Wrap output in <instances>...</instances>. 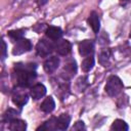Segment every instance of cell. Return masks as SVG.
<instances>
[{
  "mask_svg": "<svg viewBox=\"0 0 131 131\" xmlns=\"http://www.w3.org/2000/svg\"><path fill=\"white\" fill-rule=\"evenodd\" d=\"M32 48V44L28 39H19L16 41L15 45L13 46L12 49V54L13 55H20L25 52H28L29 50H31Z\"/></svg>",
  "mask_w": 131,
  "mask_h": 131,
  "instance_id": "277c9868",
  "label": "cell"
},
{
  "mask_svg": "<svg viewBox=\"0 0 131 131\" xmlns=\"http://www.w3.org/2000/svg\"><path fill=\"white\" fill-rule=\"evenodd\" d=\"M35 63H17L15 64V71L17 76V83L20 87H30L35 79L37 74L35 72Z\"/></svg>",
  "mask_w": 131,
  "mask_h": 131,
  "instance_id": "6da1fadb",
  "label": "cell"
},
{
  "mask_svg": "<svg viewBox=\"0 0 131 131\" xmlns=\"http://www.w3.org/2000/svg\"><path fill=\"white\" fill-rule=\"evenodd\" d=\"M36 1H37V3H38L39 5H44V4L47 3L48 0H36Z\"/></svg>",
  "mask_w": 131,
  "mask_h": 131,
  "instance_id": "cb8c5ba5",
  "label": "cell"
},
{
  "mask_svg": "<svg viewBox=\"0 0 131 131\" xmlns=\"http://www.w3.org/2000/svg\"><path fill=\"white\" fill-rule=\"evenodd\" d=\"M84 128H85L84 122H83V121H78V122L74 125L73 130H82V129H84Z\"/></svg>",
  "mask_w": 131,
  "mask_h": 131,
  "instance_id": "7402d4cb",
  "label": "cell"
},
{
  "mask_svg": "<svg viewBox=\"0 0 131 131\" xmlns=\"http://www.w3.org/2000/svg\"><path fill=\"white\" fill-rule=\"evenodd\" d=\"M12 101L17 106H23L28 102V94L26 92H14Z\"/></svg>",
  "mask_w": 131,
  "mask_h": 131,
  "instance_id": "7c38bea8",
  "label": "cell"
},
{
  "mask_svg": "<svg viewBox=\"0 0 131 131\" xmlns=\"http://www.w3.org/2000/svg\"><path fill=\"white\" fill-rule=\"evenodd\" d=\"M8 36L13 39V40H19L23 38L24 36V30H14V31H9L8 32Z\"/></svg>",
  "mask_w": 131,
  "mask_h": 131,
  "instance_id": "ffe728a7",
  "label": "cell"
},
{
  "mask_svg": "<svg viewBox=\"0 0 131 131\" xmlns=\"http://www.w3.org/2000/svg\"><path fill=\"white\" fill-rule=\"evenodd\" d=\"M121 1H122L123 3H128V2H130L131 0H121Z\"/></svg>",
  "mask_w": 131,
  "mask_h": 131,
  "instance_id": "d4e9b609",
  "label": "cell"
},
{
  "mask_svg": "<svg viewBox=\"0 0 131 131\" xmlns=\"http://www.w3.org/2000/svg\"><path fill=\"white\" fill-rule=\"evenodd\" d=\"M112 130H117V131H127L128 130V125L125 121L117 119L114 121V123L111 126Z\"/></svg>",
  "mask_w": 131,
  "mask_h": 131,
  "instance_id": "9a60e30c",
  "label": "cell"
},
{
  "mask_svg": "<svg viewBox=\"0 0 131 131\" xmlns=\"http://www.w3.org/2000/svg\"><path fill=\"white\" fill-rule=\"evenodd\" d=\"M94 51L93 42L90 40H83L79 44V53L82 56H89Z\"/></svg>",
  "mask_w": 131,
  "mask_h": 131,
  "instance_id": "5b68a950",
  "label": "cell"
},
{
  "mask_svg": "<svg viewBox=\"0 0 131 131\" xmlns=\"http://www.w3.org/2000/svg\"><path fill=\"white\" fill-rule=\"evenodd\" d=\"M5 56H6V44H5V42L2 40V58L4 59Z\"/></svg>",
  "mask_w": 131,
  "mask_h": 131,
  "instance_id": "603a6c76",
  "label": "cell"
},
{
  "mask_svg": "<svg viewBox=\"0 0 131 131\" xmlns=\"http://www.w3.org/2000/svg\"><path fill=\"white\" fill-rule=\"evenodd\" d=\"M45 94H46V87L43 84H36V85H34L31 88V91H30V95L35 100H38V99L42 98Z\"/></svg>",
  "mask_w": 131,
  "mask_h": 131,
  "instance_id": "ba28073f",
  "label": "cell"
},
{
  "mask_svg": "<svg viewBox=\"0 0 131 131\" xmlns=\"http://www.w3.org/2000/svg\"><path fill=\"white\" fill-rule=\"evenodd\" d=\"M37 130L38 131L39 130H56V118H51V119L47 120Z\"/></svg>",
  "mask_w": 131,
  "mask_h": 131,
  "instance_id": "2e32d148",
  "label": "cell"
},
{
  "mask_svg": "<svg viewBox=\"0 0 131 131\" xmlns=\"http://www.w3.org/2000/svg\"><path fill=\"white\" fill-rule=\"evenodd\" d=\"M58 66H59V58L56 57V56H50V57H48L44 61V63H43V68H44L45 72L48 73V74L53 73L58 68Z\"/></svg>",
  "mask_w": 131,
  "mask_h": 131,
  "instance_id": "52a82bcc",
  "label": "cell"
},
{
  "mask_svg": "<svg viewBox=\"0 0 131 131\" xmlns=\"http://www.w3.org/2000/svg\"><path fill=\"white\" fill-rule=\"evenodd\" d=\"M88 24L93 30L94 33H98L99 28H100V20L98 17V14L95 11H92L88 17Z\"/></svg>",
  "mask_w": 131,
  "mask_h": 131,
  "instance_id": "30bf717a",
  "label": "cell"
},
{
  "mask_svg": "<svg viewBox=\"0 0 131 131\" xmlns=\"http://www.w3.org/2000/svg\"><path fill=\"white\" fill-rule=\"evenodd\" d=\"M53 49H55V48H54V45H53L51 42H49V41H47V40H45V39L40 40V41L38 42L37 46H36V50H37L38 55L43 56V57L48 56V55L53 51Z\"/></svg>",
  "mask_w": 131,
  "mask_h": 131,
  "instance_id": "3957f363",
  "label": "cell"
},
{
  "mask_svg": "<svg viewBox=\"0 0 131 131\" xmlns=\"http://www.w3.org/2000/svg\"><path fill=\"white\" fill-rule=\"evenodd\" d=\"M93 66H94V58H93L91 55L86 56V58L82 61V70H83V72H85V73H87V72H89L90 70H92Z\"/></svg>",
  "mask_w": 131,
  "mask_h": 131,
  "instance_id": "e0dca14e",
  "label": "cell"
},
{
  "mask_svg": "<svg viewBox=\"0 0 131 131\" xmlns=\"http://www.w3.org/2000/svg\"><path fill=\"white\" fill-rule=\"evenodd\" d=\"M46 36L49 38V39H51V40H58L61 36H62V31H61V29L60 28H58V27H53V26H51V27H48L47 29H46Z\"/></svg>",
  "mask_w": 131,
  "mask_h": 131,
  "instance_id": "8fae6325",
  "label": "cell"
},
{
  "mask_svg": "<svg viewBox=\"0 0 131 131\" xmlns=\"http://www.w3.org/2000/svg\"><path fill=\"white\" fill-rule=\"evenodd\" d=\"M110 56H111V54H110L108 50L101 52V54L99 56V62L103 67H108V64H110Z\"/></svg>",
  "mask_w": 131,
  "mask_h": 131,
  "instance_id": "d6986e66",
  "label": "cell"
},
{
  "mask_svg": "<svg viewBox=\"0 0 131 131\" xmlns=\"http://www.w3.org/2000/svg\"><path fill=\"white\" fill-rule=\"evenodd\" d=\"M27 128V123L19 119H13L9 122V129L11 131H25Z\"/></svg>",
  "mask_w": 131,
  "mask_h": 131,
  "instance_id": "4fadbf2b",
  "label": "cell"
},
{
  "mask_svg": "<svg viewBox=\"0 0 131 131\" xmlns=\"http://www.w3.org/2000/svg\"><path fill=\"white\" fill-rule=\"evenodd\" d=\"M123 89V82L117 76H111L105 85V91L110 96L118 95Z\"/></svg>",
  "mask_w": 131,
  "mask_h": 131,
  "instance_id": "7a4b0ae2",
  "label": "cell"
},
{
  "mask_svg": "<svg viewBox=\"0 0 131 131\" xmlns=\"http://www.w3.org/2000/svg\"><path fill=\"white\" fill-rule=\"evenodd\" d=\"M64 70L67 71V72H69L71 75H73V74H75L76 73V71H77V67H76V62L75 61H72L71 63H69V64H67L66 67H64Z\"/></svg>",
  "mask_w": 131,
  "mask_h": 131,
  "instance_id": "44dd1931",
  "label": "cell"
},
{
  "mask_svg": "<svg viewBox=\"0 0 131 131\" xmlns=\"http://www.w3.org/2000/svg\"><path fill=\"white\" fill-rule=\"evenodd\" d=\"M130 38H131V33H130Z\"/></svg>",
  "mask_w": 131,
  "mask_h": 131,
  "instance_id": "484cf974",
  "label": "cell"
},
{
  "mask_svg": "<svg viewBox=\"0 0 131 131\" xmlns=\"http://www.w3.org/2000/svg\"><path fill=\"white\" fill-rule=\"evenodd\" d=\"M54 48L59 55H68L72 49V45L68 40H59L54 45Z\"/></svg>",
  "mask_w": 131,
  "mask_h": 131,
  "instance_id": "8992f818",
  "label": "cell"
},
{
  "mask_svg": "<svg viewBox=\"0 0 131 131\" xmlns=\"http://www.w3.org/2000/svg\"><path fill=\"white\" fill-rule=\"evenodd\" d=\"M16 116H17V112H16V111H14V110H12V108H8V110L4 113V115H3V121L9 123V122L12 121L13 119H15Z\"/></svg>",
  "mask_w": 131,
  "mask_h": 131,
  "instance_id": "ac0fdd59",
  "label": "cell"
},
{
  "mask_svg": "<svg viewBox=\"0 0 131 131\" xmlns=\"http://www.w3.org/2000/svg\"><path fill=\"white\" fill-rule=\"evenodd\" d=\"M54 107H55V102H54V100L51 96L45 98L43 100V102L41 103V105H40L41 111L44 112V113H51L54 110Z\"/></svg>",
  "mask_w": 131,
  "mask_h": 131,
  "instance_id": "5bb4252c",
  "label": "cell"
},
{
  "mask_svg": "<svg viewBox=\"0 0 131 131\" xmlns=\"http://www.w3.org/2000/svg\"><path fill=\"white\" fill-rule=\"evenodd\" d=\"M71 122V117L67 114L60 115L58 118H56V130H66Z\"/></svg>",
  "mask_w": 131,
  "mask_h": 131,
  "instance_id": "9c48e42d",
  "label": "cell"
}]
</instances>
